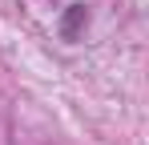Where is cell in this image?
Masks as SVG:
<instances>
[{
    "label": "cell",
    "mask_w": 149,
    "mask_h": 145,
    "mask_svg": "<svg viewBox=\"0 0 149 145\" xmlns=\"http://www.w3.org/2000/svg\"><path fill=\"white\" fill-rule=\"evenodd\" d=\"M85 28H89V8H85V4H69L65 16H61V24H56L61 40H77Z\"/></svg>",
    "instance_id": "1"
}]
</instances>
